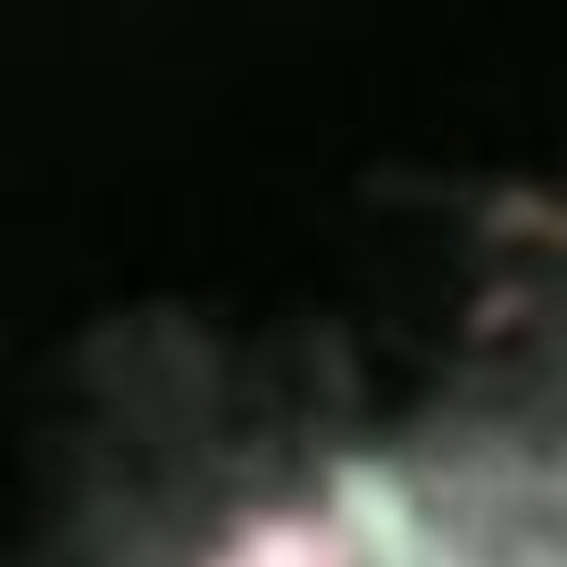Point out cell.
Returning <instances> with one entry per match:
<instances>
[{
  "label": "cell",
  "mask_w": 567,
  "mask_h": 567,
  "mask_svg": "<svg viewBox=\"0 0 567 567\" xmlns=\"http://www.w3.org/2000/svg\"><path fill=\"white\" fill-rule=\"evenodd\" d=\"M209 567H567V392L392 425L243 517Z\"/></svg>",
  "instance_id": "1"
}]
</instances>
